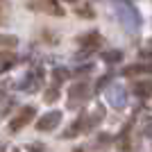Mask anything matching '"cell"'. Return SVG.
I'll list each match as a JSON object with an SVG mask.
<instances>
[{"mask_svg":"<svg viewBox=\"0 0 152 152\" xmlns=\"http://www.w3.org/2000/svg\"><path fill=\"white\" fill-rule=\"evenodd\" d=\"M109 139H111L109 134H102V136H98V141H95V143H98L100 148H104V145H109Z\"/></svg>","mask_w":152,"mask_h":152,"instance_id":"17","label":"cell"},{"mask_svg":"<svg viewBox=\"0 0 152 152\" xmlns=\"http://www.w3.org/2000/svg\"><path fill=\"white\" fill-rule=\"evenodd\" d=\"M102 118H104V109H102V107H98L93 114H84V116H80V118H77V121L73 123V125H70L66 132H64V139H73V136H77V134L91 132V129H93V127L98 125Z\"/></svg>","mask_w":152,"mask_h":152,"instance_id":"1","label":"cell"},{"mask_svg":"<svg viewBox=\"0 0 152 152\" xmlns=\"http://www.w3.org/2000/svg\"><path fill=\"white\" fill-rule=\"evenodd\" d=\"M91 95V82H77V84H73L68 89V107L73 109V107H77V104H82L86 98Z\"/></svg>","mask_w":152,"mask_h":152,"instance_id":"2","label":"cell"},{"mask_svg":"<svg viewBox=\"0 0 152 152\" xmlns=\"http://www.w3.org/2000/svg\"><path fill=\"white\" fill-rule=\"evenodd\" d=\"M14 61H16V57H14L12 52H0V73H5V70H9L14 66Z\"/></svg>","mask_w":152,"mask_h":152,"instance_id":"11","label":"cell"},{"mask_svg":"<svg viewBox=\"0 0 152 152\" xmlns=\"http://www.w3.org/2000/svg\"><path fill=\"white\" fill-rule=\"evenodd\" d=\"M77 16H86V18H93L95 14H93V9L86 5V7H80V9H77Z\"/></svg>","mask_w":152,"mask_h":152,"instance_id":"16","label":"cell"},{"mask_svg":"<svg viewBox=\"0 0 152 152\" xmlns=\"http://www.w3.org/2000/svg\"><path fill=\"white\" fill-rule=\"evenodd\" d=\"M109 102H114V107H123V102H125V93H123V89L111 86V89H109Z\"/></svg>","mask_w":152,"mask_h":152,"instance_id":"9","label":"cell"},{"mask_svg":"<svg viewBox=\"0 0 152 152\" xmlns=\"http://www.w3.org/2000/svg\"><path fill=\"white\" fill-rule=\"evenodd\" d=\"M59 121H61V111H50V114L41 116L37 121V129L39 132H52L59 125Z\"/></svg>","mask_w":152,"mask_h":152,"instance_id":"5","label":"cell"},{"mask_svg":"<svg viewBox=\"0 0 152 152\" xmlns=\"http://www.w3.org/2000/svg\"><path fill=\"white\" fill-rule=\"evenodd\" d=\"M102 59L107 64H118L123 59V52L121 50H109V52H102Z\"/></svg>","mask_w":152,"mask_h":152,"instance_id":"13","label":"cell"},{"mask_svg":"<svg viewBox=\"0 0 152 152\" xmlns=\"http://www.w3.org/2000/svg\"><path fill=\"white\" fill-rule=\"evenodd\" d=\"M139 73H152V66H141V64H134V66H127L123 70V75H139Z\"/></svg>","mask_w":152,"mask_h":152,"instance_id":"12","label":"cell"},{"mask_svg":"<svg viewBox=\"0 0 152 152\" xmlns=\"http://www.w3.org/2000/svg\"><path fill=\"white\" fill-rule=\"evenodd\" d=\"M77 43L82 45V48H86V52H91V50H95V48L102 45V37L98 32H89V34H84V37L77 39Z\"/></svg>","mask_w":152,"mask_h":152,"instance_id":"6","label":"cell"},{"mask_svg":"<svg viewBox=\"0 0 152 152\" xmlns=\"http://www.w3.org/2000/svg\"><path fill=\"white\" fill-rule=\"evenodd\" d=\"M27 7H30V9H34V12L52 14V16H61V14H64V9L55 2V0H30V2H27Z\"/></svg>","mask_w":152,"mask_h":152,"instance_id":"4","label":"cell"},{"mask_svg":"<svg viewBox=\"0 0 152 152\" xmlns=\"http://www.w3.org/2000/svg\"><path fill=\"white\" fill-rule=\"evenodd\" d=\"M66 2H75V0H66Z\"/></svg>","mask_w":152,"mask_h":152,"instance_id":"18","label":"cell"},{"mask_svg":"<svg viewBox=\"0 0 152 152\" xmlns=\"http://www.w3.org/2000/svg\"><path fill=\"white\" fill-rule=\"evenodd\" d=\"M132 91L136 95H139V98H150L152 95V82L150 80H143V82H136L132 86Z\"/></svg>","mask_w":152,"mask_h":152,"instance_id":"8","label":"cell"},{"mask_svg":"<svg viewBox=\"0 0 152 152\" xmlns=\"http://www.w3.org/2000/svg\"><path fill=\"white\" fill-rule=\"evenodd\" d=\"M34 116H37V109H34V107H23L18 114L12 118V123H9V132H18V129H23L30 121H34Z\"/></svg>","mask_w":152,"mask_h":152,"instance_id":"3","label":"cell"},{"mask_svg":"<svg viewBox=\"0 0 152 152\" xmlns=\"http://www.w3.org/2000/svg\"><path fill=\"white\" fill-rule=\"evenodd\" d=\"M52 77H55V86L57 84H61L66 77H68V70H64V68H55L52 70Z\"/></svg>","mask_w":152,"mask_h":152,"instance_id":"14","label":"cell"},{"mask_svg":"<svg viewBox=\"0 0 152 152\" xmlns=\"http://www.w3.org/2000/svg\"><path fill=\"white\" fill-rule=\"evenodd\" d=\"M75 152H84V150H75Z\"/></svg>","mask_w":152,"mask_h":152,"instance_id":"19","label":"cell"},{"mask_svg":"<svg viewBox=\"0 0 152 152\" xmlns=\"http://www.w3.org/2000/svg\"><path fill=\"white\" fill-rule=\"evenodd\" d=\"M18 45V39L12 37V34H0V50H12V48H16Z\"/></svg>","mask_w":152,"mask_h":152,"instance_id":"10","label":"cell"},{"mask_svg":"<svg viewBox=\"0 0 152 152\" xmlns=\"http://www.w3.org/2000/svg\"><path fill=\"white\" fill-rule=\"evenodd\" d=\"M41 77H43V70H41V68H39V70H34L32 75H27V77H25V82L20 84V89H23V91H30V93L39 91V84H41Z\"/></svg>","mask_w":152,"mask_h":152,"instance_id":"7","label":"cell"},{"mask_svg":"<svg viewBox=\"0 0 152 152\" xmlns=\"http://www.w3.org/2000/svg\"><path fill=\"white\" fill-rule=\"evenodd\" d=\"M57 98H59V89L57 86H52V89L45 91V102H55Z\"/></svg>","mask_w":152,"mask_h":152,"instance_id":"15","label":"cell"}]
</instances>
